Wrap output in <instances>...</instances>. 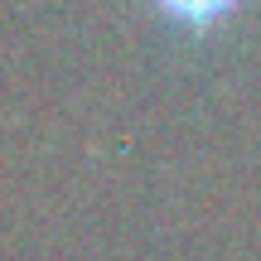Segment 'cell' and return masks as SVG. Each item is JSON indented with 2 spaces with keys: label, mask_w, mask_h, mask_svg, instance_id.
Here are the masks:
<instances>
[{
  "label": "cell",
  "mask_w": 261,
  "mask_h": 261,
  "mask_svg": "<svg viewBox=\"0 0 261 261\" xmlns=\"http://www.w3.org/2000/svg\"><path fill=\"white\" fill-rule=\"evenodd\" d=\"M232 5L237 0H160V10L174 15L179 24H213V19H223Z\"/></svg>",
  "instance_id": "obj_1"
}]
</instances>
